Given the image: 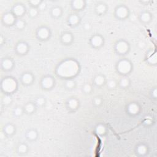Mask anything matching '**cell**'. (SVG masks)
Listing matches in <instances>:
<instances>
[{
    "label": "cell",
    "mask_w": 157,
    "mask_h": 157,
    "mask_svg": "<svg viewBox=\"0 0 157 157\" xmlns=\"http://www.w3.org/2000/svg\"><path fill=\"white\" fill-rule=\"evenodd\" d=\"M133 69V65L129 60L123 58L119 60L116 65V69L118 72L122 75L129 74Z\"/></svg>",
    "instance_id": "6da1fadb"
},
{
    "label": "cell",
    "mask_w": 157,
    "mask_h": 157,
    "mask_svg": "<svg viewBox=\"0 0 157 157\" xmlns=\"http://www.w3.org/2000/svg\"><path fill=\"white\" fill-rule=\"evenodd\" d=\"M17 83L14 78L6 77L2 81V88L7 93H11L17 89Z\"/></svg>",
    "instance_id": "7a4b0ae2"
},
{
    "label": "cell",
    "mask_w": 157,
    "mask_h": 157,
    "mask_svg": "<svg viewBox=\"0 0 157 157\" xmlns=\"http://www.w3.org/2000/svg\"><path fill=\"white\" fill-rule=\"evenodd\" d=\"M115 50L117 54L120 55H125L129 50V44L126 41L120 39L116 42Z\"/></svg>",
    "instance_id": "3957f363"
},
{
    "label": "cell",
    "mask_w": 157,
    "mask_h": 157,
    "mask_svg": "<svg viewBox=\"0 0 157 157\" xmlns=\"http://www.w3.org/2000/svg\"><path fill=\"white\" fill-rule=\"evenodd\" d=\"M51 35L50 30V29L45 27V26H42L38 28L36 31V36L38 38L42 41L47 40L48 38H50V36Z\"/></svg>",
    "instance_id": "277c9868"
},
{
    "label": "cell",
    "mask_w": 157,
    "mask_h": 157,
    "mask_svg": "<svg viewBox=\"0 0 157 157\" xmlns=\"http://www.w3.org/2000/svg\"><path fill=\"white\" fill-rule=\"evenodd\" d=\"M55 85V80L51 75H47L42 77L41 81V85L43 89H51Z\"/></svg>",
    "instance_id": "5b68a950"
},
{
    "label": "cell",
    "mask_w": 157,
    "mask_h": 157,
    "mask_svg": "<svg viewBox=\"0 0 157 157\" xmlns=\"http://www.w3.org/2000/svg\"><path fill=\"white\" fill-rule=\"evenodd\" d=\"M90 42L92 47L95 48H100L104 44V38L98 34L93 35L90 39Z\"/></svg>",
    "instance_id": "8992f818"
},
{
    "label": "cell",
    "mask_w": 157,
    "mask_h": 157,
    "mask_svg": "<svg viewBox=\"0 0 157 157\" xmlns=\"http://www.w3.org/2000/svg\"><path fill=\"white\" fill-rule=\"evenodd\" d=\"M15 50L19 55H25L29 50V45L26 42L20 41L17 44Z\"/></svg>",
    "instance_id": "52a82bcc"
},
{
    "label": "cell",
    "mask_w": 157,
    "mask_h": 157,
    "mask_svg": "<svg viewBox=\"0 0 157 157\" xmlns=\"http://www.w3.org/2000/svg\"><path fill=\"white\" fill-rule=\"evenodd\" d=\"M129 14L128 9L125 6H119L115 9V15L119 19L126 18Z\"/></svg>",
    "instance_id": "ba28073f"
},
{
    "label": "cell",
    "mask_w": 157,
    "mask_h": 157,
    "mask_svg": "<svg viewBox=\"0 0 157 157\" xmlns=\"http://www.w3.org/2000/svg\"><path fill=\"white\" fill-rule=\"evenodd\" d=\"M135 152L138 156H145L149 153V147L147 144L144 143H141L136 146Z\"/></svg>",
    "instance_id": "9c48e42d"
},
{
    "label": "cell",
    "mask_w": 157,
    "mask_h": 157,
    "mask_svg": "<svg viewBox=\"0 0 157 157\" xmlns=\"http://www.w3.org/2000/svg\"><path fill=\"white\" fill-rule=\"evenodd\" d=\"M141 108L136 102H131L127 106V112L132 115H136L139 114Z\"/></svg>",
    "instance_id": "30bf717a"
},
{
    "label": "cell",
    "mask_w": 157,
    "mask_h": 157,
    "mask_svg": "<svg viewBox=\"0 0 157 157\" xmlns=\"http://www.w3.org/2000/svg\"><path fill=\"white\" fill-rule=\"evenodd\" d=\"M21 81L23 84L26 85H30L34 81V75L30 72H24L21 77Z\"/></svg>",
    "instance_id": "8fae6325"
},
{
    "label": "cell",
    "mask_w": 157,
    "mask_h": 157,
    "mask_svg": "<svg viewBox=\"0 0 157 157\" xmlns=\"http://www.w3.org/2000/svg\"><path fill=\"white\" fill-rule=\"evenodd\" d=\"M26 138L29 141H35L38 138V132L35 129H30L26 132Z\"/></svg>",
    "instance_id": "7c38bea8"
},
{
    "label": "cell",
    "mask_w": 157,
    "mask_h": 157,
    "mask_svg": "<svg viewBox=\"0 0 157 157\" xmlns=\"http://www.w3.org/2000/svg\"><path fill=\"white\" fill-rule=\"evenodd\" d=\"M16 20L15 16L13 13H6L3 17V22L8 25H15Z\"/></svg>",
    "instance_id": "4fadbf2b"
},
{
    "label": "cell",
    "mask_w": 157,
    "mask_h": 157,
    "mask_svg": "<svg viewBox=\"0 0 157 157\" xmlns=\"http://www.w3.org/2000/svg\"><path fill=\"white\" fill-rule=\"evenodd\" d=\"M74 39V37L72 33L69 32H65L61 36V41L63 44H70Z\"/></svg>",
    "instance_id": "5bb4252c"
},
{
    "label": "cell",
    "mask_w": 157,
    "mask_h": 157,
    "mask_svg": "<svg viewBox=\"0 0 157 157\" xmlns=\"http://www.w3.org/2000/svg\"><path fill=\"white\" fill-rule=\"evenodd\" d=\"M14 62L11 58H5L2 62V66L5 71L11 70L14 66Z\"/></svg>",
    "instance_id": "9a60e30c"
},
{
    "label": "cell",
    "mask_w": 157,
    "mask_h": 157,
    "mask_svg": "<svg viewBox=\"0 0 157 157\" xmlns=\"http://www.w3.org/2000/svg\"><path fill=\"white\" fill-rule=\"evenodd\" d=\"M67 105L69 109L74 111L78 108V105H79V101L75 98H71L68 100Z\"/></svg>",
    "instance_id": "2e32d148"
},
{
    "label": "cell",
    "mask_w": 157,
    "mask_h": 157,
    "mask_svg": "<svg viewBox=\"0 0 157 157\" xmlns=\"http://www.w3.org/2000/svg\"><path fill=\"white\" fill-rule=\"evenodd\" d=\"M17 151L19 155H24L28 153L29 151V147L26 143L22 142L18 145L17 147Z\"/></svg>",
    "instance_id": "e0dca14e"
},
{
    "label": "cell",
    "mask_w": 157,
    "mask_h": 157,
    "mask_svg": "<svg viewBox=\"0 0 157 157\" xmlns=\"http://www.w3.org/2000/svg\"><path fill=\"white\" fill-rule=\"evenodd\" d=\"M93 82L97 87H101L106 82L105 77L101 74H98L95 77Z\"/></svg>",
    "instance_id": "ac0fdd59"
},
{
    "label": "cell",
    "mask_w": 157,
    "mask_h": 157,
    "mask_svg": "<svg viewBox=\"0 0 157 157\" xmlns=\"http://www.w3.org/2000/svg\"><path fill=\"white\" fill-rule=\"evenodd\" d=\"M36 105L35 103L33 102H28L23 107L24 112L27 114H33L36 109Z\"/></svg>",
    "instance_id": "d6986e66"
},
{
    "label": "cell",
    "mask_w": 157,
    "mask_h": 157,
    "mask_svg": "<svg viewBox=\"0 0 157 157\" xmlns=\"http://www.w3.org/2000/svg\"><path fill=\"white\" fill-rule=\"evenodd\" d=\"M4 132L8 136H12L15 132V127L11 123H8L4 127Z\"/></svg>",
    "instance_id": "ffe728a7"
},
{
    "label": "cell",
    "mask_w": 157,
    "mask_h": 157,
    "mask_svg": "<svg viewBox=\"0 0 157 157\" xmlns=\"http://www.w3.org/2000/svg\"><path fill=\"white\" fill-rule=\"evenodd\" d=\"M152 14L149 11H144L140 15V20L144 23H149L152 20Z\"/></svg>",
    "instance_id": "44dd1931"
},
{
    "label": "cell",
    "mask_w": 157,
    "mask_h": 157,
    "mask_svg": "<svg viewBox=\"0 0 157 157\" xmlns=\"http://www.w3.org/2000/svg\"><path fill=\"white\" fill-rule=\"evenodd\" d=\"M25 12V8L22 5H15L13 8V14L15 17L23 15Z\"/></svg>",
    "instance_id": "7402d4cb"
},
{
    "label": "cell",
    "mask_w": 157,
    "mask_h": 157,
    "mask_svg": "<svg viewBox=\"0 0 157 157\" xmlns=\"http://www.w3.org/2000/svg\"><path fill=\"white\" fill-rule=\"evenodd\" d=\"M68 22L71 26H75L80 22V17L76 14H72L68 17Z\"/></svg>",
    "instance_id": "603a6c76"
},
{
    "label": "cell",
    "mask_w": 157,
    "mask_h": 157,
    "mask_svg": "<svg viewBox=\"0 0 157 157\" xmlns=\"http://www.w3.org/2000/svg\"><path fill=\"white\" fill-rule=\"evenodd\" d=\"M72 8L77 10H80L82 9L84 6V2L81 0H77V1L72 2Z\"/></svg>",
    "instance_id": "cb8c5ba5"
},
{
    "label": "cell",
    "mask_w": 157,
    "mask_h": 157,
    "mask_svg": "<svg viewBox=\"0 0 157 157\" xmlns=\"http://www.w3.org/2000/svg\"><path fill=\"white\" fill-rule=\"evenodd\" d=\"M62 9L60 7H54L52 9L51 14L55 18H58L62 15Z\"/></svg>",
    "instance_id": "d4e9b609"
},
{
    "label": "cell",
    "mask_w": 157,
    "mask_h": 157,
    "mask_svg": "<svg viewBox=\"0 0 157 157\" xmlns=\"http://www.w3.org/2000/svg\"><path fill=\"white\" fill-rule=\"evenodd\" d=\"M106 6L103 4L98 5L96 7V11L98 14H102L106 11Z\"/></svg>",
    "instance_id": "484cf974"
},
{
    "label": "cell",
    "mask_w": 157,
    "mask_h": 157,
    "mask_svg": "<svg viewBox=\"0 0 157 157\" xmlns=\"http://www.w3.org/2000/svg\"><path fill=\"white\" fill-rule=\"evenodd\" d=\"M129 84H130L129 79L128 77H126L122 78L119 82V85L122 88H126L127 87L129 86Z\"/></svg>",
    "instance_id": "4316f807"
},
{
    "label": "cell",
    "mask_w": 157,
    "mask_h": 157,
    "mask_svg": "<svg viewBox=\"0 0 157 157\" xmlns=\"http://www.w3.org/2000/svg\"><path fill=\"white\" fill-rule=\"evenodd\" d=\"M106 130V127L102 125H99L96 128V132L97 134L99 135H102L103 134L105 133Z\"/></svg>",
    "instance_id": "83f0119b"
},
{
    "label": "cell",
    "mask_w": 157,
    "mask_h": 157,
    "mask_svg": "<svg viewBox=\"0 0 157 157\" xmlns=\"http://www.w3.org/2000/svg\"><path fill=\"white\" fill-rule=\"evenodd\" d=\"M15 25L18 29L22 30L25 27V22L21 19H18L16 20Z\"/></svg>",
    "instance_id": "f1b7e54d"
},
{
    "label": "cell",
    "mask_w": 157,
    "mask_h": 157,
    "mask_svg": "<svg viewBox=\"0 0 157 157\" xmlns=\"http://www.w3.org/2000/svg\"><path fill=\"white\" fill-rule=\"evenodd\" d=\"M23 112H25L23 108H22L21 107L18 106V107H16L15 108H14V114L17 117L21 116Z\"/></svg>",
    "instance_id": "f546056e"
},
{
    "label": "cell",
    "mask_w": 157,
    "mask_h": 157,
    "mask_svg": "<svg viewBox=\"0 0 157 157\" xmlns=\"http://www.w3.org/2000/svg\"><path fill=\"white\" fill-rule=\"evenodd\" d=\"M45 98L44 97H38L36 99V101H35V104L36 106H42L44 104H45Z\"/></svg>",
    "instance_id": "4dcf8cb0"
},
{
    "label": "cell",
    "mask_w": 157,
    "mask_h": 157,
    "mask_svg": "<svg viewBox=\"0 0 157 157\" xmlns=\"http://www.w3.org/2000/svg\"><path fill=\"white\" fill-rule=\"evenodd\" d=\"M148 62L152 65H156L157 62V58H156V54L155 53L153 55H151V56L148 58Z\"/></svg>",
    "instance_id": "1f68e13d"
},
{
    "label": "cell",
    "mask_w": 157,
    "mask_h": 157,
    "mask_svg": "<svg viewBox=\"0 0 157 157\" xmlns=\"http://www.w3.org/2000/svg\"><path fill=\"white\" fill-rule=\"evenodd\" d=\"M75 85V83L74 81L71 80V79H69V80H68L66 82V87L68 88V89H72L73 87H74Z\"/></svg>",
    "instance_id": "d6a6232c"
},
{
    "label": "cell",
    "mask_w": 157,
    "mask_h": 157,
    "mask_svg": "<svg viewBox=\"0 0 157 157\" xmlns=\"http://www.w3.org/2000/svg\"><path fill=\"white\" fill-rule=\"evenodd\" d=\"M12 102V98L9 95H5V98L3 99V102L5 104H9Z\"/></svg>",
    "instance_id": "836d02e7"
},
{
    "label": "cell",
    "mask_w": 157,
    "mask_h": 157,
    "mask_svg": "<svg viewBox=\"0 0 157 157\" xmlns=\"http://www.w3.org/2000/svg\"><path fill=\"white\" fill-rule=\"evenodd\" d=\"M92 90V87L91 85L89 84H86L83 87V91L86 93H90Z\"/></svg>",
    "instance_id": "e575fe53"
},
{
    "label": "cell",
    "mask_w": 157,
    "mask_h": 157,
    "mask_svg": "<svg viewBox=\"0 0 157 157\" xmlns=\"http://www.w3.org/2000/svg\"><path fill=\"white\" fill-rule=\"evenodd\" d=\"M108 87L110 89H114L117 86V82L114 79H111L108 82Z\"/></svg>",
    "instance_id": "d590c367"
},
{
    "label": "cell",
    "mask_w": 157,
    "mask_h": 157,
    "mask_svg": "<svg viewBox=\"0 0 157 157\" xmlns=\"http://www.w3.org/2000/svg\"><path fill=\"white\" fill-rule=\"evenodd\" d=\"M38 11L37 10V9H36L35 8H32L29 11V14L32 17H36L38 15Z\"/></svg>",
    "instance_id": "8d00e7d4"
},
{
    "label": "cell",
    "mask_w": 157,
    "mask_h": 157,
    "mask_svg": "<svg viewBox=\"0 0 157 157\" xmlns=\"http://www.w3.org/2000/svg\"><path fill=\"white\" fill-rule=\"evenodd\" d=\"M94 103L96 106H99L102 103V99L100 98H96L94 99Z\"/></svg>",
    "instance_id": "74e56055"
},
{
    "label": "cell",
    "mask_w": 157,
    "mask_h": 157,
    "mask_svg": "<svg viewBox=\"0 0 157 157\" xmlns=\"http://www.w3.org/2000/svg\"><path fill=\"white\" fill-rule=\"evenodd\" d=\"M152 98H154V99H156V97H157V90L155 88H154L153 90H152Z\"/></svg>",
    "instance_id": "f35d334b"
},
{
    "label": "cell",
    "mask_w": 157,
    "mask_h": 157,
    "mask_svg": "<svg viewBox=\"0 0 157 157\" xmlns=\"http://www.w3.org/2000/svg\"><path fill=\"white\" fill-rule=\"evenodd\" d=\"M41 2L40 1H32L30 2V3H32L33 5V6H38V5L40 4Z\"/></svg>",
    "instance_id": "ab89813d"
},
{
    "label": "cell",
    "mask_w": 157,
    "mask_h": 157,
    "mask_svg": "<svg viewBox=\"0 0 157 157\" xmlns=\"http://www.w3.org/2000/svg\"><path fill=\"white\" fill-rule=\"evenodd\" d=\"M84 28L85 30H89L90 29V25L89 23H85L84 25Z\"/></svg>",
    "instance_id": "60d3db41"
}]
</instances>
